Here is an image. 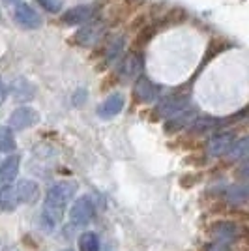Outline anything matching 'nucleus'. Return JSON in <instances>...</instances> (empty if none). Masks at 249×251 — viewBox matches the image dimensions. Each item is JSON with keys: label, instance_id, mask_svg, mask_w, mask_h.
<instances>
[{"label": "nucleus", "instance_id": "obj_1", "mask_svg": "<svg viewBox=\"0 0 249 251\" xmlns=\"http://www.w3.org/2000/svg\"><path fill=\"white\" fill-rule=\"evenodd\" d=\"M75 191H77V184L73 180H60L49 188L42 210V225L45 229L52 230L62 221L70 201L75 197Z\"/></svg>", "mask_w": 249, "mask_h": 251}, {"label": "nucleus", "instance_id": "obj_2", "mask_svg": "<svg viewBox=\"0 0 249 251\" xmlns=\"http://www.w3.org/2000/svg\"><path fill=\"white\" fill-rule=\"evenodd\" d=\"M187 105H189V96L182 94V92H173V94L161 98L154 111H156L157 118H173V116L180 115L182 111H186Z\"/></svg>", "mask_w": 249, "mask_h": 251}, {"label": "nucleus", "instance_id": "obj_3", "mask_svg": "<svg viewBox=\"0 0 249 251\" xmlns=\"http://www.w3.org/2000/svg\"><path fill=\"white\" fill-rule=\"evenodd\" d=\"M159 92H161V88L150 77H146L143 74L137 77L135 84H133V96H135V100L139 103H152V101H156L157 98H159Z\"/></svg>", "mask_w": 249, "mask_h": 251}, {"label": "nucleus", "instance_id": "obj_4", "mask_svg": "<svg viewBox=\"0 0 249 251\" xmlns=\"http://www.w3.org/2000/svg\"><path fill=\"white\" fill-rule=\"evenodd\" d=\"M98 13V4H79L72 10H68L62 15L60 21L66 26H73V25H86L96 17Z\"/></svg>", "mask_w": 249, "mask_h": 251}, {"label": "nucleus", "instance_id": "obj_5", "mask_svg": "<svg viewBox=\"0 0 249 251\" xmlns=\"http://www.w3.org/2000/svg\"><path fill=\"white\" fill-rule=\"evenodd\" d=\"M105 36V25L101 21H90L86 23L81 30L75 34V42L81 47H94Z\"/></svg>", "mask_w": 249, "mask_h": 251}, {"label": "nucleus", "instance_id": "obj_6", "mask_svg": "<svg viewBox=\"0 0 249 251\" xmlns=\"http://www.w3.org/2000/svg\"><path fill=\"white\" fill-rule=\"evenodd\" d=\"M94 214H96V208H94L92 201L88 197H81L73 202L72 210H70V220L75 227H84L92 221Z\"/></svg>", "mask_w": 249, "mask_h": 251}, {"label": "nucleus", "instance_id": "obj_7", "mask_svg": "<svg viewBox=\"0 0 249 251\" xmlns=\"http://www.w3.org/2000/svg\"><path fill=\"white\" fill-rule=\"evenodd\" d=\"M38 122H40V113L25 105L11 113L8 126H10V129H28V127H34Z\"/></svg>", "mask_w": 249, "mask_h": 251}, {"label": "nucleus", "instance_id": "obj_8", "mask_svg": "<svg viewBox=\"0 0 249 251\" xmlns=\"http://www.w3.org/2000/svg\"><path fill=\"white\" fill-rule=\"evenodd\" d=\"M236 143V135L232 131H219L214 137H210L208 141V154L214 157L225 156L227 152H230L232 145Z\"/></svg>", "mask_w": 249, "mask_h": 251}, {"label": "nucleus", "instance_id": "obj_9", "mask_svg": "<svg viewBox=\"0 0 249 251\" xmlns=\"http://www.w3.org/2000/svg\"><path fill=\"white\" fill-rule=\"evenodd\" d=\"M15 21L21 28L26 30H36L42 26V17L38 15V11L28 4H19L15 10Z\"/></svg>", "mask_w": 249, "mask_h": 251}, {"label": "nucleus", "instance_id": "obj_10", "mask_svg": "<svg viewBox=\"0 0 249 251\" xmlns=\"http://www.w3.org/2000/svg\"><path fill=\"white\" fill-rule=\"evenodd\" d=\"M210 234H212L219 244H225V242L236 240L240 234V229L234 221H216V223H212V227H210Z\"/></svg>", "mask_w": 249, "mask_h": 251}, {"label": "nucleus", "instance_id": "obj_11", "mask_svg": "<svg viewBox=\"0 0 249 251\" xmlns=\"http://www.w3.org/2000/svg\"><path fill=\"white\" fill-rule=\"evenodd\" d=\"M145 68V58L141 52H129V56H125L120 68H118V74L122 79H133V77H139L141 72Z\"/></svg>", "mask_w": 249, "mask_h": 251}, {"label": "nucleus", "instance_id": "obj_12", "mask_svg": "<svg viewBox=\"0 0 249 251\" xmlns=\"http://www.w3.org/2000/svg\"><path fill=\"white\" fill-rule=\"evenodd\" d=\"M124 103H125L124 96L120 94V92H114V94L109 96L103 103L98 107V116L103 118V120H111V118H114L116 115L122 113Z\"/></svg>", "mask_w": 249, "mask_h": 251}, {"label": "nucleus", "instance_id": "obj_13", "mask_svg": "<svg viewBox=\"0 0 249 251\" xmlns=\"http://www.w3.org/2000/svg\"><path fill=\"white\" fill-rule=\"evenodd\" d=\"M19 165H21V157L17 156V154H11V156L4 159V163L0 165V186L2 188L11 186V182L17 178Z\"/></svg>", "mask_w": 249, "mask_h": 251}, {"label": "nucleus", "instance_id": "obj_14", "mask_svg": "<svg viewBox=\"0 0 249 251\" xmlns=\"http://www.w3.org/2000/svg\"><path fill=\"white\" fill-rule=\"evenodd\" d=\"M17 199L25 202V204H34L40 199V186L34 180H21L15 188Z\"/></svg>", "mask_w": 249, "mask_h": 251}, {"label": "nucleus", "instance_id": "obj_15", "mask_svg": "<svg viewBox=\"0 0 249 251\" xmlns=\"http://www.w3.org/2000/svg\"><path fill=\"white\" fill-rule=\"evenodd\" d=\"M11 94H13V98H15L17 101H28V100H32L34 94H36V88H34V84H30L26 79L19 77V79H15V81L11 83Z\"/></svg>", "mask_w": 249, "mask_h": 251}, {"label": "nucleus", "instance_id": "obj_16", "mask_svg": "<svg viewBox=\"0 0 249 251\" xmlns=\"http://www.w3.org/2000/svg\"><path fill=\"white\" fill-rule=\"evenodd\" d=\"M17 204H19V199H17L15 188L6 186L0 189V212H13L17 208Z\"/></svg>", "mask_w": 249, "mask_h": 251}, {"label": "nucleus", "instance_id": "obj_17", "mask_svg": "<svg viewBox=\"0 0 249 251\" xmlns=\"http://www.w3.org/2000/svg\"><path fill=\"white\" fill-rule=\"evenodd\" d=\"M124 45H125L124 36H114V38H111L107 42V45H105V58H107V62H114L122 54Z\"/></svg>", "mask_w": 249, "mask_h": 251}, {"label": "nucleus", "instance_id": "obj_18", "mask_svg": "<svg viewBox=\"0 0 249 251\" xmlns=\"http://www.w3.org/2000/svg\"><path fill=\"white\" fill-rule=\"evenodd\" d=\"M79 250L81 251H100V240L98 234L92 230H86L79 236Z\"/></svg>", "mask_w": 249, "mask_h": 251}, {"label": "nucleus", "instance_id": "obj_19", "mask_svg": "<svg viewBox=\"0 0 249 251\" xmlns=\"http://www.w3.org/2000/svg\"><path fill=\"white\" fill-rule=\"evenodd\" d=\"M15 147H17V143H15V137L10 127H0V152L10 154L15 150Z\"/></svg>", "mask_w": 249, "mask_h": 251}, {"label": "nucleus", "instance_id": "obj_20", "mask_svg": "<svg viewBox=\"0 0 249 251\" xmlns=\"http://www.w3.org/2000/svg\"><path fill=\"white\" fill-rule=\"evenodd\" d=\"M219 124H223V120H218V118H210V116H204V118H197L191 127H193V131H199V133H204L208 129H214V127H218Z\"/></svg>", "mask_w": 249, "mask_h": 251}, {"label": "nucleus", "instance_id": "obj_21", "mask_svg": "<svg viewBox=\"0 0 249 251\" xmlns=\"http://www.w3.org/2000/svg\"><path fill=\"white\" fill-rule=\"evenodd\" d=\"M189 113H180V115H176V116H173L169 122H167V131L171 133V131H178L180 127H184V126H187V122H189Z\"/></svg>", "mask_w": 249, "mask_h": 251}, {"label": "nucleus", "instance_id": "obj_22", "mask_svg": "<svg viewBox=\"0 0 249 251\" xmlns=\"http://www.w3.org/2000/svg\"><path fill=\"white\" fill-rule=\"evenodd\" d=\"M36 2L49 13H56L62 10V0H36Z\"/></svg>", "mask_w": 249, "mask_h": 251}, {"label": "nucleus", "instance_id": "obj_23", "mask_svg": "<svg viewBox=\"0 0 249 251\" xmlns=\"http://www.w3.org/2000/svg\"><path fill=\"white\" fill-rule=\"evenodd\" d=\"M230 152H232V156L242 159V157H246L248 154V139H240L238 143H234L232 148H230Z\"/></svg>", "mask_w": 249, "mask_h": 251}, {"label": "nucleus", "instance_id": "obj_24", "mask_svg": "<svg viewBox=\"0 0 249 251\" xmlns=\"http://www.w3.org/2000/svg\"><path fill=\"white\" fill-rule=\"evenodd\" d=\"M246 189H242V188H232L230 191H228V199L230 201H234V202H244L246 201Z\"/></svg>", "mask_w": 249, "mask_h": 251}, {"label": "nucleus", "instance_id": "obj_25", "mask_svg": "<svg viewBox=\"0 0 249 251\" xmlns=\"http://www.w3.org/2000/svg\"><path fill=\"white\" fill-rule=\"evenodd\" d=\"M208 251H230V248H228V246H225V244H219V242H216V244H212V246L208 248Z\"/></svg>", "mask_w": 249, "mask_h": 251}, {"label": "nucleus", "instance_id": "obj_26", "mask_svg": "<svg viewBox=\"0 0 249 251\" xmlns=\"http://www.w3.org/2000/svg\"><path fill=\"white\" fill-rule=\"evenodd\" d=\"M6 94H8V88H6V84H4V81L0 79V103L6 100Z\"/></svg>", "mask_w": 249, "mask_h": 251}, {"label": "nucleus", "instance_id": "obj_27", "mask_svg": "<svg viewBox=\"0 0 249 251\" xmlns=\"http://www.w3.org/2000/svg\"><path fill=\"white\" fill-rule=\"evenodd\" d=\"M4 4H8V6H13V4H19L21 0H2Z\"/></svg>", "mask_w": 249, "mask_h": 251}, {"label": "nucleus", "instance_id": "obj_28", "mask_svg": "<svg viewBox=\"0 0 249 251\" xmlns=\"http://www.w3.org/2000/svg\"><path fill=\"white\" fill-rule=\"evenodd\" d=\"M64 251H72V250H64Z\"/></svg>", "mask_w": 249, "mask_h": 251}]
</instances>
